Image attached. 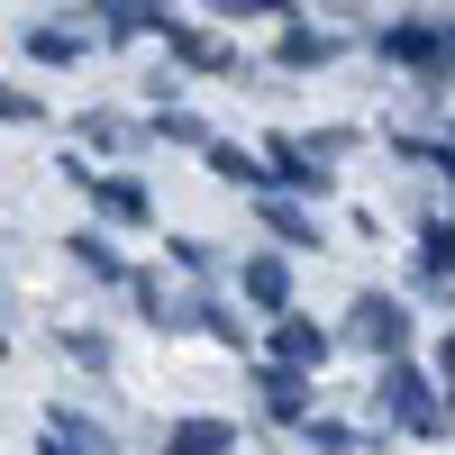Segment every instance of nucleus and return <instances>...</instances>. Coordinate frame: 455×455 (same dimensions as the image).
Masks as SVG:
<instances>
[{"label":"nucleus","mask_w":455,"mask_h":455,"mask_svg":"<svg viewBox=\"0 0 455 455\" xmlns=\"http://www.w3.org/2000/svg\"><path fill=\"white\" fill-rule=\"evenodd\" d=\"M328 182H337V173H328V164H319L300 137H264V201H274V192H300V201H319Z\"/></svg>","instance_id":"20e7f679"},{"label":"nucleus","mask_w":455,"mask_h":455,"mask_svg":"<svg viewBox=\"0 0 455 455\" xmlns=\"http://www.w3.org/2000/svg\"><path fill=\"white\" fill-rule=\"evenodd\" d=\"M328 347H337V337H328L319 319H300V310H283V319H274V364L319 373V364H328Z\"/></svg>","instance_id":"0eeeda50"},{"label":"nucleus","mask_w":455,"mask_h":455,"mask_svg":"<svg viewBox=\"0 0 455 455\" xmlns=\"http://www.w3.org/2000/svg\"><path fill=\"white\" fill-rule=\"evenodd\" d=\"M19 46L36 64H73V55H92V28L83 19H46V28H19Z\"/></svg>","instance_id":"9d476101"},{"label":"nucleus","mask_w":455,"mask_h":455,"mask_svg":"<svg viewBox=\"0 0 455 455\" xmlns=\"http://www.w3.org/2000/svg\"><path fill=\"white\" fill-rule=\"evenodd\" d=\"M419 274L428 283H455V219H428L419 228Z\"/></svg>","instance_id":"4468645a"},{"label":"nucleus","mask_w":455,"mask_h":455,"mask_svg":"<svg viewBox=\"0 0 455 455\" xmlns=\"http://www.w3.org/2000/svg\"><path fill=\"white\" fill-rule=\"evenodd\" d=\"M437 364H446V392H455V337H446V355H437Z\"/></svg>","instance_id":"4be33fe9"},{"label":"nucleus","mask_w":455,"mask_h":455,"mask_svg":"<svg viewBox=\"0 0 455 455\" xmlns=\"http://www.w3.org/2000/svg\"><path fill=\"white\" fill-rule=\"evenodd\" d=\"M64 182H83V192H92V210H100V219H119V228L156 219V201H146V182H128V173H92L83 156H64Z\"/></svg>","instance_id":"39448f33"},{"label":"nucleus","mask_w":455,"mask_h":455,"mask_svg":"<svg viewBox=\"0 0 455 455\" xmlns=\"http://www.w3.org/2000/svg\"><path fill=\"white\" fill-rule=\"evenodd\" d=\"M255 392H264V410H274V419L310 428V373H291V364H264V373H255Z\"/></svg>","instance_id":"6e6552de"},{"label":"nucleus","mask_w":455,"mask_h":455,"mask_svg":"<svg viewBox=\"0 0 455 455\" xmlns=\"http://www.w3.org/2000/svg\"><path fill=\"white\" fill-rule=\"evenodd\" d=\"M173 264H182V274H210L219 255H210V237H173Z\"/></svg>","instance_id":"6ab92c4d"},{"label":"nucleus","mask_w":455,"mask_h":455,"mask_svg":"<svg viewBox=\"0 0 455 455\" xmlns=\"http://www.w3.org/2000/svg\"><path fill=\"white\" fill-rule=\"evenodd\" d=\"M164 455H237V428H228V419H182L164 437Z\"/></svg>","instance_id":"9b49d317"},{"label":"nucleus","mask_w":455,"mask_h":455,"mask_svg":"<svg viewBox=\"0 0 455 455\" xmlns=\"http://www.w3.org/2000/svg\"><path fill=\"white\" fill-rule=\"evenodd\" d=\"M100 28L109 36H156V28H173L164 10H100Z\"/></svg>","instance_id":"a211bd4d"},{"label":"nucleus","mask_w":455,"mask_h":455,"mask_svg":"<svg viewBox=\"0 0 455 455\" xmlns=\"http://www.w3.org/2000/svg\"><path fill=\"white\" fill-rule=\"evenodd\" d=\"M73 264H83L92 283H128V264H119V246H109L100 228H83V237H73Z\"/></svg>","instance_id":"2eb2a0df"},{"label":"nucleus","mask_w":455,"mask_h":455,"mask_svg":"<svg viewBox=\"0 0 455 455\" xmlns=\"http://www.w3.org/2000/svg\"><path fill=\"white\" fill-rule=\"evenodd\" d=\"M255 219H264V228H274V237H283V246H319V219H310V210H300V201H255Z\"/></svg>","instance_id":"f8f14e48"},{"label":"nucleus","mask_w":455,"mask_h":455,"mask_svg":"<svg viewBox=\"0 0 455 455\" xmlns=\"http://www.w3.org/2000/svg\"><path fill=\"white\" fill-rule=\"evenodd\" d=\"M347 337H355L364 355H383V364H401V355H410V310H401L392 291H364L355 310H347Z\"/></svg>","instance_id":"7ed1b4c3"},{"label":"nucleus","mask_w":455,"mask_h":455,"mask_svg":"<svg viewBox=\"0 0 455 455\" xmlns=\"http://www.w3.org/2000/svg\"><path fill=\"white\" fill-rule=\"evenodd\" d=\"M328 55H337V36H319L310 19H283V64H291V73H300V64H328Z\"/></svg>","instance_id":"dca6fc26"},{"label":"nucleus","mask_w":455,"mask_h":455,"mask_svg":"<svg viewBox=\"0 0 455 455\" xmlns=\"http://www.w3.org/2000/svg\"><path fill=\"white\" fill-rule=\"evenodd\" d=\"M373 55H392L410 73H428V83H446V73H455V19H392V28H373Z\"/></svg>","instance_id":"f257e3e1"},{"label":"nucleus","mask_w":455,"mask_h":455,"mask_svg":"<svg viewBox=\"0 0 455 455\" xmlns=\"http://www.w3.org/2000/svg\"><path fill=\"white\" fill-rule=\"evenodd\" d=\"M310 446H319V455H347V446H355V428H337V419H310Z\"/></svg>","instance_id":"aec40b11"},{"label":"nucleus","mask_w":455,"mask_h":455,"mask_svg":"<svg viewBox=\"0 0 455 455\" xmlns=\"http://www.w3.org/2000/svg\"><path fill=\"white\" fill-rule=\"evenodd\" d=\"M383 419L392 428H410V437H446V401H437V383H428V373L419 364H383Z\"/></svg>","instance_id":"f03ea898"},{"label":"nucleus","mask_w":455,"mask_h":455,"mask_svg":"<svg viewBox=\"0 0 455 455\" xmlns=\"http://www.w3.org/2000/svg\"><path fill=\"white\" fill-rule=\"evenodd\" d=\"M210 173L237 182V192H264V156H246V146H228V137H210Z\"/></svg>","instance_id":"ddd939ff"},{"label":"nucleus","mask_w":455,"mask_h":455,"mask_svg":"<svg viewBox=\"0 0 455 455\" xmlns=\"http://www.w3.org/2000/svg\"><path fill=\"white\" fill-rule=\"evenodd\" d=\"M237 300L264 310V319H283V310H291V264H283V255H246V264H237Z\"/></svg>","instance_id":"423d86ee"},{"label":"nucleus","mask_w":455,"mask_h":455,"mask_svg":"<svg viewBox=\"0 0 455 455\" xmlns=\"http://www.w3.org/2000/svg\"><path fill=\"white\" fill-rule=\"evenodd\" d=\"M0 119H19V128H28V119H36V100H28V92H19V83H10V73H0Z\"/></svg>","instance_id":"412c9836"},{"label":"nucleus","mask_w":455,"mask_h":455,"mask_svg":"<svg viewBox=\"0 0 455 455\" xmlns=\"http://www.w3.org/2000/svg\"><path fill=\"white\" fill-rule=\"evenodd\" d=\"M36 455H119V437L92 428L83 410H55V419H46V446H36Z\"/></svg>","instance_id":"1a4fd4ad"},{"label":"nucleus","mask_w":455,"mask_h":455,"mask_svg":"<svg viewBox=\"0 0 455 455\" xmlns=\"http://www.w3.org/2000/svg\"><path fill=\"white\" fill-rule=\"evenodd\" d=\"M156 137H173V146H201V156H210V128L192 119V109H156Z\"/></svg>","instance_id":"f3484780"}]
</instances>
